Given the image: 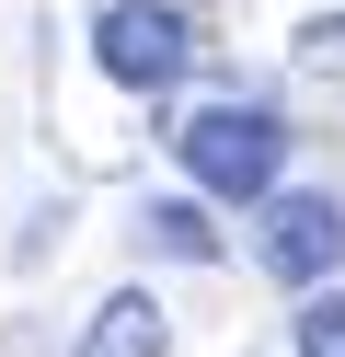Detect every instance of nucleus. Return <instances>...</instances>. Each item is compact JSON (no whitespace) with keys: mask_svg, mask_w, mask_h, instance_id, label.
<instances>
[{"mask_svg":"<svg viewBox=\"0 0 345 357\" xmlns=\"http://www.w3.org/2000/svg\"><path fill=\"white\" fill-rule=\"evenodd\" d=\"M173 162H184V185H207L219 208H265V196L288 185V127H276V104H196V116L173 127Z\"/></svg>","mask_w":345,"mask_h":357,"instance_id":"nucleus-1","label":"nucleus"},{"mask_svg":"<svg viewBox=\"0 0 345 357\" xmlns=\"http://www.w3.org/2000/svg\"><path fill=\"white\" fill-rule=\"evenodd\" d=\"M92 70H104L115 93H173V81L196 70V35H184L173 0H104V12H92Z\"/></svg>","mask_w":345,"mask_h":357,"instance_id":"nucleus-2","label":"nucleus"},{"mask_svg":"<svg viewBox=\"0 0 345 357\" xmlns=\"http://www.w3.org/2000/svg\"><path fill=\"white\" fill-rule=\"evenodd\" d=\"M345 265V208L322 185H276L265 196V277L276 288H322Z\"/></svg>","mask_w":345,"mask_h":357,"instance_id":"nucleus-3","label":"nucleus"},{"mask_svg":"<svg viewBox=\"0 0 345 357\" xmlns=\"http://www.w3.org/2000/svg\"><path fill=\"white\" fill-rule=\"evenodd\" d=\"M161 346H173L161 300H150V288H115V300L81 323V346H69V357H161Z\"/></svg>","mask_w":345,"mask_h":357,"instance_id":"nucleus-4","label":"nucleus"},{"mask_svg":"<svg viewBox=\"0 0 345 357\" xmlns=\"http://www.w3.org/2000/svg\"><path fill=\"white\" fill-rule=\"evenodd\" d=\"M196 196H207V185H196ZM196 196H150V219H138V231H150L161 254H184V265H207V254H219V231H207V208H196Z\"/></svg>","mask_w":345,"mask_h":357,"instance_id":"nucleus-5","label":"nucleus"},{"mask_svg":"<svg viewBox=\"0 0 345 357\" xmlns=\"http://www.w3.org/2000/svg\"><path fill=\"white\" fill-rule=\"evenodd\" d=\"M299 357H345V288H299Z\"/></svg>","mask_w":345,"mask_h":357,"instance_id":"nucleus-6","label":"nucleus"}]
</instances>
